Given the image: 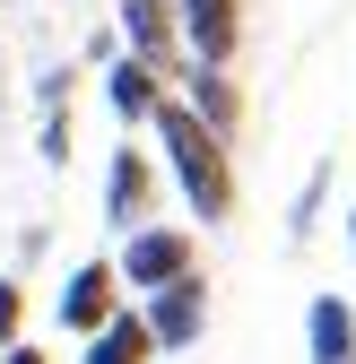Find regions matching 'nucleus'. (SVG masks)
<instances>
[{"instance_id": "nucleus-1", "label": "nucleus", "mask_w": 356, "mask_h": 364, "mask_svg": "<svg viewBox=\"0 0 356 364\" xmlns=\"http://www.w3.org/2000/svg\"><path fill=\"white\" fill-rule=\"evenodd\" d=\"M148 130H157V165H165V191L183 200L200 225H226L235 208H244V182H235V139H217V130L183 105V96H165L157 113H148Z\"/></svg>"}, {"instance_id": "nucleus-2", "label": "nucleus", "mask_w": 356, "mask_h": 364, "mask_svg": "<svg viewBox=\"0 0 356 364\" xmlns=\"http://www.w3.org/2000/svg\"><path fill=\"white\" fill-rule=\"evenodd\" d=\"M113 269H122V295L140 304V295H157V287H174V278H192V269H200V235H192V225L148 217V225H130V235H122Z\"/></svg>"}, {"instance_id": "nucleus-3", "label": "nucleus", "mask_w": 356, "mask_h": 364, "mask_svg": "<svg viewBox=\"0 0 356 364\" xmlns=\"http://www.w3.org/2000/svg\"><path fill=\"white\" fill-rule=\"evenodd\" d=\"M96 217L113 225V235L165 217V165H157V148H140V139H113L105 148V200H96Z\"/></svg>"}, {"instance_id": "nucleus-4", "label": "nucleus", "mask_w": 356, "mask_h": 364, "mask_svg": "<svg viewBox=\"0 0 356 364\" xmlns=\"http://www.w3.org/2000/svg\"><path fill=\"white\" fill-rule=\"evenodd\" d=\"M140 321H148L157 355H183V347H200V338H209V321H217V287H209V269H192V278H174V287L140 295Z\"/></svg>"}, {"instance_id": "nucleus-5", "label": "nucleus", "mask_w": 356, "mask_h": 364, "mask_svg": "<svg viewBox=\"0 0 356 364\" xmlns=\"http://www.w3.org/2000/svg\"><path fill=\"white\" fill-rule=\"evenodd\" d=\"M130 295H122V269H113V252H96V260H78L70 278H61V295H53V321L70 330V338H87L105 321V312H122Z\"/></svg>"}, {"instance_id": "nucleus-6", "label": "nucleus", "mask_w": 356, "mask_h": 364, "mask_svg": "<svg viewBox=\"0 0 356 364\" xmlns=\"http://www.w3.org/2000/svg\"><path fill=\"white\" fill-rule=\"evenodd\" d=\"M113 35H122V53L157 61L165 78L183 70V18H174V0H122V9H113Z\"/></svg>"}, {"instance_id": "nucleus-7", "label": "nucleus", "mask_w": 356, "mask_h": 364, "mask_svg": "<svg viewBox=\"0 0 356 364\" xmlns=\"http://www.w3.org/2000/svg\"><path fill=\"white\" fill-rule=\"evenodd\" d=\"M174 18H183V61L235 70V53H244V0H174Z\"/></svg>"}, {"instance_id": "nucleus-8", "label": "nucleus", "mask_w": 356, "mask_h": 364, "mask_svg": "<svg viewBox=\"0 0 356 364\" xmlns=\"http://www.w3.org/2000/svg\"><path fill=\"white\" fill-rule=\"evenodd\" d=\"M96 87H105V113H113V122H148V113L174 96V78H165L157 61H140V53L96 61Z\"/></svg>"}, {"instance_id": "nucleus-9", "label": "nucleus", "mask_w": 356, "mask_h": 364, "mask_svg": "<svg viewBox=\"0 0 356 364\" xmlns=\"http://www.w3.org/2000/svg\"><path fill=\"white\" fill-rule=\"evenodd\" d=\"M174 96H183L217 139H235L244 130V87H235V70H217V61H183L174 70Z\"/></svg>"}, {"instance_id": "nucleus-10", "label": "nucleus", "mask_w": 356, "mask_h": 364, "mask_svg": "<svg viewBox=\"0 0 356 364\" xmlns=\"http://www.w3.org/2000/svg\"><path fill=\"white\" fill-rule=\"evenodd\" d=\"M78 364H157V338H148V321H140V304L105 312V321L78 338Z\"/></svg>"}, {"instance_id": "nucleus-11", "label": "nucleus", "mask_w": 356, "mask_h": 364, "mask_svg": "<svg viewBox=\"0 0 356 364\" xmlns=\"http://www.w3.org/2000/svg\"><path fill=\"white\" fill-rule=\"evenodd\" d=\"M304 364H356V304L347 295L304 304Z\"/></svg>"}, {"instance_id": "nucleus-12", "label": "nucleus", "mask_w": 356, "mask_h": 364, "mask_svg": "<svg viewBox=\"0 0 356 364\" xmlns=\"http://www.w3.org/2000/svg\"><path fill=\"white\" fill-rule=\"evenodd\" d=\"M322 200H330V165H313V182L295 191V208H287V225H295V243L313 235V217H322Z\"/></svg>"}, {"instance_id": "nucleus-13", "label": "nucleus", "mask_w": 356, "mask_h": 364, "mask_svg": "<svg viewBox=\"0 0 356 364\" xmlns=\"http://www.w3.org/2000/svg\"><path fill=\"white\" fill-rule=\"evenodd\" d=\"M35 156H43V165H70V105L35 122Z\"/></svg>"}, {"instance_id": "nucleus-14", "label": "nucleus", "mask_w": 356, "mask_h": 364, "mask_svg": "<svg viewBox=\"0 0 356 364\" xmlns=\"http://www.w3.org/2000/svg\"><path fill=\"white\" fill-rule=\"evenodd\" d=\"M9 338H26V287L0 278V347H9Z\"/></svg>"}, {"instance_id": "nucleus-15", "label": "nucleus", "mask_w": 356, "mask_h": 364, "mask_svg": "<svg viewBox=\"0 0 356 364\" xmlns=\"http://www.w3.org/2000/svg\"><path fill=\"white\" fill-rule=\"evenodd\" d=\"M70 96H78V70H43L35 78V113H61Z\"/></svg>"}, {"instance_id": "nucleus-16", "label": "nucleus", "mask_w": 356, "mask_h": 364, "mask_svg": "<svg viewBox=\"0 0 356 364\" xmlns=\"http://www.w3.org/2000/svg\"><path fill=\"white\" fill-rule=\"evenodd\" d=\"M0 364H53V355H43L35 338H9V347H0Z\"/></svg>"}, {"instance_id": "nucleus-17", "label": "nucleus", "mask_w": 356, "mask_h": 364, "mask_svg": "<svg viewBox=\"0 0 356 364\" xmlns=\"http://www.w3.org/2000/svg\"><path fill=\"white\" fill-rule=\"evenodd\" d=\"M347 252H356V208H347Z\"/></svg>"}]
</instances>
